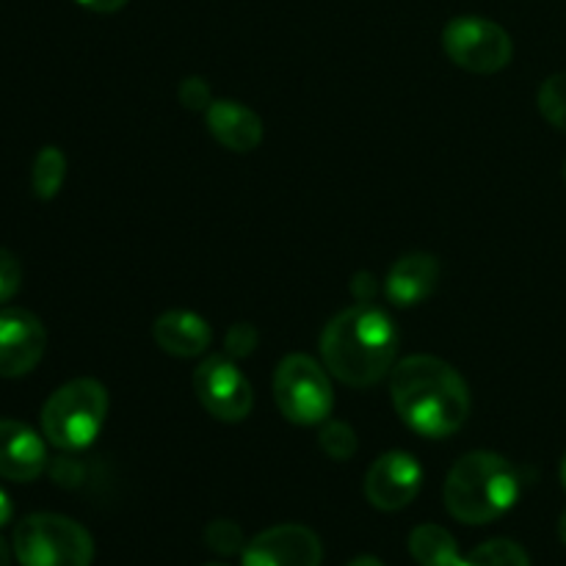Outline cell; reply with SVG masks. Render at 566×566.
I'll list each match as a JSON object with an SVG mask.
<instances>
[{"instance_id": "6da1fadb", "label": "cell", "mask_w": 566, "mask_h": 566, "mask_svg": "<svg viewBox=\"0 0 566 566\" xmlns=\"http://www.w3.org/2000/svg\"><path fill=\"white\" fill-rule=\"evenodd\" d=\"M392 407L418 434L442 440L464 426L470 415L468 381L440 357L415 354L392 370Z\"/></svg>"}, {"instance_id": "7a4b0ae2", "label": "cell", "mask_w": 566, "mask_h": 566, "mask_svg": "<svg viewBox=\"0 0 566 566\" xmlns=\"http://www.w3.org/2000/svg\"><path fill=\"white\" fill-rule=\"evenodd\" d=\"M398 354L396 324L385 310L357 304L337 313L321 335V359L348 387H370L392 370Z\"/></svg>"}, {"instance_id": "3957f363", "label": "cell", "mask_w": 566, "mask_h": 566, "mask_svg": "<svg viewBox=\"0 0 566 566\" xmlns=\"http://www.w3.org/2000/svg\"><path fill=\"white\" fill-rule=\"evenodd\" d=\"M517 497L520 473L501 453H468L446 479V509L464 525H486L503 517Z\"/></svg>"}, {"instance_id": "277c9868", "label": "cell", "mask_w": 566, "mask_h": 566, "mask_svg": "<svg viewBox=\"0 0 566 566\" xmlns=\"http://www.w3.org/2000/svg\"><path fill=\"white\" fill-rule=\"evenodd\" d=\"M108 418V390L97 379H72L42 407V434L59 451H83Z\"/></svg>"}, {"instance_id": "5b68a950", "label": "cell", "mask_w": 566, "mask_h": 566, "mask_svg": "<svg viewBox=\"0 0 566 566\" xmlns=\"http://www.w3.org/2000/svg\"><path fill=\"white\" fill-rule=\"evenodd\" d=\"M14 558L20 566H92L94 539L81 523L61 514H31L14 528Z\"/></svg>"}, {"instance_id": "8992f818", "label": "cell", "mask_w": 566, "mask_h": 566, "mask_svg": "<svg viewBox=\"0 0 566 566\" xmlns=\"http://www.w3.org/2000/svg\"><path fill=\"white\" fill-rule=\"evenodd\" d=\"M274 401L280 412L296 426L326 423L335 392L326 376V365H318L307 354H291L276 365Z\"/></svg>"}, {"instance_id": "52a82bcc", "label": "cell", "mask_w": 566, "mask_h": 566, "mask_svg": "<svg viewBox=\"0 0 566 566\" xmlns=\"http://www.w3.org/2000/svg\"><path fill=\"white\" fill-rule=\"evenodd\" d=\"M442 48L453 64L473 75H492V72L506 70L514 55L506 28L475 14L453 17L442 31Z\"/></svg>"}, {"instance_id": "ba28073f", "label": "cell", "mask_w": 566, "mask_h": 566, "mask_svg": "<svg viewBox=\"0 0 566 566\" xmlns=\"http://www.w3.org/2000/svg\"><path fill=\"white\" fill-rule=\"evenodd\" d=\"M193 392L199 403L224 423H241L254 407V390L230 357H208L193 370Z\"/></svg>"}, {"instance_id": "9c48e42d", "label": "cell", "mask_w": 566, "mask_h": 566, "mask_svg": "<svg viewBox=\"0 0 566 566\" xmlns=\"http://www.w3.org/2000/svg\"><path fill=\"white\" fill-rule=\"evenodd\" d=\"M423 468L407 451H390L376 459L365 475V497L379 512H401L418 497Z\"/></svg>"}, {"instance_id": "30bf717a", "label": "cell", "mask_w": 566, "mask_h": 566, "mask_svg": "<svg viewBox=\"0 0 566 566\" xmlns=\"http://www.w3.org/2000/svg\"><path fill=\"white\" fill-rule=\"evenodd\" d=\"M48 332L42 321L20 307L0 310V376L20 379L31 374L44 357Z\"/></svg>"}, {"instance_id": "8fae6325", "label": "cell", "mask_w": 566, "mask_h": 566, "mask_svg": "<svg viewBox=\"0 0 566 566\" xmlns=\"http://www.w3.org/2000/svg\"><path fill=\"white\" fill-rule=\"evenodd\" d=\"M324 547L304 525H274L254 536L241 553V566H321Z\"/></svg>"}, {"instance_id": "7c38bea8", "label": "cell", "mask_w": 566, "mask_h": 566, "mask_svg": "<svg viewBox=\"0 0 566 566\" xmlns=\"http://www.w3.org/2000/svg\"><path fill=\"white\" fill-rule=\"evenodd\" d=\"M48 468V446L31 426L0 418V479L28 484Z\"/></svg>"}, {"instance_id": "4fadbf2b", "label": "cell", "mask_w": 566, "mask_h": 566, "mask_svg": "<svg viewBox=\"0 0 566 566\" xmlns=\"http://www.w3.org/2000/svg\"><path fill=\"white\" fill-rule=\"evenodd\" d=\"M208 130L230 153H252L263 142V119L235 99H213L205 111Z\"/></svg>"}, {"instance_id": "5bb4252c", "label": "cell", "mask_w": 566, "mask_h": 566, "mask_svg": "<svg viewBox=\"0 0 566 566\" xmlns=\"http://www.w3.org/2000/svg\"><path fill=\"white\" fill-rule=\"evenodd\" d=\"M437 282H440V263H437L434 254L412 252L403 254L392 265L390 274H387L385 291L396 307H415V304H420L434 293Z\"/></svg>"}, {"instance_id": "9a60e30c", "label": "cell", "mask_w": 566, "mask_h": 566, "mask_svg": "<svg viewBox=\"0 0 566 566\" xmlns=\"http://www.w3.org/2000/svg\"><path fill=\"white\" fill-rule=\"evenodd\" d=\"M153 340L169 357L191 359L208 352L213 332L202 315L188 313V310H169L153 324Z\"/></svg>"}, {"instance_id": "2e32d148", "label": "cell", "mask_w": 566, "mask_h": 566, "mask_svg": "<svg viewBox=\"0 0 566 566\" xmlns=\"http://www.w3.org/2000/svg\"><path fill=\"white\" fill-rule=\"evenodd\" d=\"M409 553L420 566H457L462 562L459 545L442 525L426 523L409 536Z\"/></svg>"}, {"instance_id": "e0dca14e", "label": "cell", "mask_w": 566, "mask_h": 566, "mask_svg": "<svg viewBox=\"0 0 566 566\" xmlns=\"http://www.w3.org/2000/svg\"><path fill=\"white\" fill-rule=\"evenodd\" d=\"M66 177V158L59 147H42L39 155L33 158V169H31V186L33 193L44 202L55 199V193L61 191Z\"/></svg>"}, {"instance_id": "ac0fdd59", "label": "cell", "mask_w": 566, "mask_h": 566, "mask_svg": "<svg viewBox=\"0 0 566 566\" xmlns=\"http://www.w3.org/2000/svg\"><path fill=\"white\" fill-rule=\"evenodd\" d=\"M457 566H531V558L517 542L490 539L468 553Z\"/></svg>"}, {"instance_id": "d6986e66", "label": "cell", "mask_w": 566, "mask_h": 566, "mask_svg": "<svg viewBox=\"0 0 566 566\" xmlns=\"http://www.w3.org/2000/svg\"><path fill=\"white\" fill-rule=\"evenodd\" d=\"M536 103H539L542 116L556 130L566 133V72H556V75H551L542 83Z\"/></svg>"}, {"instance_id": "ffe728a7", "label": "cell", "mask_w": 566, "mask_h": 566, "mask_svg": "<svg viewBox=\"0 0 566 566\" xmlns=\"http://www.w3.org/2000/svg\"><path fill=\"white\" fill-rule=\"evenodd\" d=\"M318 442L321 451H324L326 457L335 459V462H346V459H352L354 453H357V434H354L352 426L343 423V420H329V423H324Z\"/></svg>"}, {"instance_id": "44dd1931", "label": "cell", "mask_w": 566, "mask_h": 566, "mask_svg": "<svg viewBox=\"0 0 566 566\" xmlns=\"http://www.w3.org/2000/svg\"><path fill=\"white\" fill-rule=\"evenodd\" d=\"M205 542L213 553L219 556H238L247 547V539H243L241 525L232 523V520H213V523L205 528Z\"/></svg>"}, {"instance_id": "7402d4cb", "label": "cell", "mask_w": 566, "mask_h": 566, "mask_svg": "<svg viewBox=\"0 0 566 566\" xmlns=\"http://www.w3.org/2000/svg\"><path fill=\"white\" fill-rule=\"evenodd\" d=\"M22 282V265L9 249H0V304L11 302L20 291Z\"/></svg>"}, {"instance_id": "603a6c76", "label": "cell", "mask_w": 566, "mask_h": 566, "mask_svg": "<svg viewBox=\"0 0 566 566\" xmlns=\"http://www.w3.org/2000/svg\"><path fill=\"white\" fill-rule=\"evenodd\" d=\"M177 97L188 111H208L210 103H213V92H210L205 77H186L177 88Z\"/></svg>"}, {"instance_id": "cb8c5ba5", "label": "cell", "mask_w": 566, "mask_h": 566, "mask_svg": "<svg viewBox=\"0 0 566 566\" xmlns=\"http://www.w3.org/2000/svg\"><path fill=\"white\" fill-rule=\"evenodd\" d=\"M258 340H260V335L252 324H235V326H230V332H227L224 348L230 357L243 359V357H249L254 348H258Z\"/></svg>"}, {"instance_id": "d4e9b609", "label": "cell", "mask_w": 566, "mask_h": 566, "mask_svg": "<svg viewBox=\"0 0 566 566\" xmlns=\"http://www.w3.org/2000/svg\"><path fill=\"white\" fill-rule=\"evenodd\" d=\"M77 3L88 11H97V14H114V11L125 9L127 0H77Z\"/></svg>"}, {"instance_id": "484cf974", "label": "cell", "mask_w": 566, "mask_h": 566, "mask_svg": "<svg viewBox=\"0 0 566 566\" xmlns=\"http://www.w3.org/2000/svg\"><path fill=\"white\" fill-rule=\"evenodd\" d=\"M374 276L370 274H357V282H354V293H357L359 298H370L376 293V285H374Z\"/></svg>"}, {"instance_id": "4316f807", "label": "cell", "mask_w": 566, "mask_h": 566, "mask_svg": "<svg viewBox=\"0 0 566 566\" xmlns=\"http://www.w3.org/2000/svg\"><path fill=\"white\" fill-rule=\"evenodd\" d=\"M11 514H14V506H11V497H9V492H6L3 486H0V528H3V525H9Z\"/></svg>"}, {"instance_id": "83f0119b", "label": "cell", "mask_w": 566, "mask_h": 566, "mask_svg": "<svg viewBox=\"0 0 566 566\" xmlns=\"http://www.w3.org/2000/svg\"><path fill=\"white\" fill-rule=\"evenodd\" d=\"M11 558H14V547H9V542L0 536V566H11Z\"/></svg>"}, {"instance_id": "f1b7e54d", "label": "cell", "mask_w": 566, "mask_h": 566, "mask_svg": "<svg viewBox=\"0 0 566 566\" xmlns=\"http://www.w3.org/2000/svg\"><path fill=\"white\" fill-rule=\"evenodd\" d=\"M348 566H385V564H381L379 558H374V556H359V558H354V562Z\"/></svg>"}, {"instance_id": "f546056e", "label": "cell", "mask_w": 566, "mask_h": 566, "mask_svg": "<svg viewBox=\"0 0 566 566\" xmlns=\"http://www.w3.org/2000/svg\"><path fill=\"white\" fill-rule=\"evenodd\" d=\"M558 536H562V542L566 545V512L562 514V520H558Z\"/></svg>"}, {"instance_id": "4dcf8cb0", "label": "cell", "mask_w": 566, "mask_h": 566, "mask_svg": "<svg viewBox=\"0 0 566 566\" xmlns=\"http://www.w3.org/2000/svg\"><path fill=\"white\" fill-rule=\"evenodd\" d=\"M562 481H564V486H566V453H564V459H562Z\"/></svg>"}, {"instance_id": "1f68e13d", "label": "cell", "mask_w": 566, "mask_h": 566, "mask_svg": "<svg viewBox=\"0 0 566 566\" xmlns=\"http://www.w3.org/2000/svg\"><path fill=\"white\" fill-rule=\"evenodd\" d=\"M564 180H566V164H564Z\"/></svg>"}, {"instance_id": "d6a6232c", "label": "cell", "mask_w": 566, "mask_h": 566, "mask_svg": "<svg viewBox=\"0 0 566 566\" xmlns=\"http://www.w3.org/2000/svg\"><path fill=\"white\" fill-rule=\"evenodd\" d=\"M210 566H224V564H210Z\"/></svg>"}]
</instances>
